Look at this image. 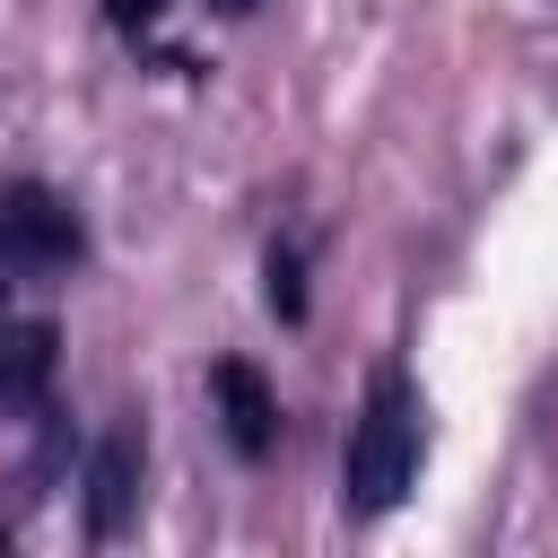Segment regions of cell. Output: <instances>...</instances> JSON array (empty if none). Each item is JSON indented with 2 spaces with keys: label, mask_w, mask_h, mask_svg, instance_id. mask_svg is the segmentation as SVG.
<instances>
[{
  "label": "cell",
  "mask_w": 558,
  "mask_h": 558,
  "mask_svg": "<svg viewBox=\"0 0 558 558\" xmlns=\"http://www.w3.org/2000/svg\"><path fill=\"white\" fill-rule=\"evenodd\" d=\"M209 392H218V410H227V445H235L244 462H262V453L279 445V401H270V384H262L244 357H218V366H209Z\"/></svg>",
  "instance_id": "obj_4"
},
{
  "label": "cell",
  "mask_w": 558,
  "mask_h": 558,
  "mask_svg": "<svg viewBox=\"0 0 558 558\" xmlns=\"http://www.w3.org/2000/svg\"><path fill=\"white\" fill-rule=\"evenodd\" d=\"M227 9H253V0H227Z\"/></svg>",
  "instance_id": "obj_7"
},
{
  "label": "cell",
  "mask_w": 558,
  "mask_h": 558,
  "mask_svg": "<svg viewBox=\"0 0 558 558\" xmlns=\"http://www.w3.org/2000/svg\"><path fill=\"white\" fill-rule=\"evenodd\" d=\"M157 9H166V0H105V17H113V26H148Z\"/></svg>",
  "instance_id": "obj_6"
},
{
  "label": "cell",
  "mask_w": 558,
  "mask_h": 558,
  "mask_svg": "<svg viewBox=\"0 0 558 558\" xmlns=\"http://www.w3.org/2000/svg\"><path fill=\"white\" fill-rule=\"evenodd\" d=\"M78 262V218L70 201H52L44 183H17L0 192V270L9 279H52Z\"/></svg>",
  "instance_id": "obj_2"
},
{
  "label": "cell",
  "mask_w": 558,
  "mask_h": 558,
  "mask_svg": "<svg viewBox=\"0 0 558 558\" xmlns=\"http://www.w3.org/2000/svg\"><path fill=\"white\" fill-rule=\"evenodd\" d=\"M270 305H279L288 323L305 314V288H296V253H270Z\"/></svg>",
  "instance_id": "obj_5"
},
{
  "label": "cell",
  "mask_w": 558,
  "mask_h": 558,
  "mask_svg": "<svg viewBox=\"0 0 558 558\" xmlns=\"http://www.w3.org/2000/svg\"><path fill=\"white\" fill-rule=\"evenodd\" d=\"M418 445H427V401L401 366H384L366 384V410L349 418V453H340V506L349 523H375L410 497L418 480Z\"/></svg>",
  "instance_id": "obj_1"
},
{
  "label": "cell",
  "mask_w": 558,
  "mask_h": 558,
  "mask_svg": "<svg viewBox=\"0 0 558 558\" xmlns=\"http://www.w3.org/2000/svg\"><path fill=\"white\" fill-rule=\"evenodd\" d=\"M131 506H140V427H113L87 462V532L96 541H122L131 532Z\"/></svg>",
  "instance_id": "obj_3"
}]
</instances>
